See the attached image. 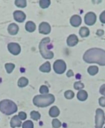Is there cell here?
Returning <instances> with one entry per match:
<instances>
[{"instance_id": "obj_1", "label": "cell", "mask_w": 105, "mask_h": 128, "mask_svg": "<svg viewBox=\"0 0 105 128\" xmlns=\"http://www.w3.org/2000/svg\"><path fill=\"white\" fill-rule=\"evenodd\" d=\"M83 59L88 63H97L105 66V51L98 48L89 49L85 53Z\"/></svg>"}, {"instance_id": "obj_2", "label": "cell", "mask_w": 105, "mask_h": 128, "mask_svg": "<svg viewBox=\"0 0 105 128\" xmlns=\"http://www.w3.org/2000/svg\"><path fill=\"white\" fill-rule=\"evenodd\" d=\"M55 97L51 94L38 95L34 97L33 102L34 104L38 107H45L53 103Z\"/></svg>"}, {"instance_id": "obj_3", "label": "cell", "mask_w": 105, "mask_h": 128, "mask_svg": "<svg viewBox=\"0 0 105 128\" xmlns=\"http://www.w3.org/2000/svg\"><path fill=\"white\" fill-rule=\"evenodd\" d=\"M0 111L6 115H11L17 111V107L12 101L4 100L0 102Z\"/></svg>"}, {"instance_id": "obj_4", "label": "cell", "mask_w": 105, "mask_h": 128, "mask_svg": "<svg viewBox=\"0 0 105 128\" xmlns=\"http://www.w3.org/2000/svg\"><path fill=\"white\" fill-rule=\"evenodd\" d=\"M50 42V38H44L42 40L39 45L40 53L42 56L45 59H51L53 57V53L49 50L50 46L48 45V44Z\"/></svg>"}, {"instance_id": "obj_5", "label": "cell", "mask_w": 105, "mask_h": 128, "mask_svg": "<svg viewBox=\"0 0 105 128\" xmlns=\"http://www.w3.org/2000/svg\"><path fill=\"white\" fill-rule=\"evenodd\" d=\"M95 116V128H102L105 120L104 112L103 110L98 108L96 110Z\"/></svg>"}, {"instance_id": "obj_6", "label": "cell", "mask_w": 105, "mask_h": 128, "mask_svg": "<svg viewBox=\"0 0 105 128\" xmlns=\"http://www.w3.org/2000/svg\"><path fill=\"white\" fill-rule=\"evenodd\" d=\"M53 68L54 71L56 73L59 74H62L66 70V64L63 60H58L54 62Z\"/></svg>"}, {"instance_id": "obj_7", "label": "cell", "mask_w": 105, "mask_h": 128, "mask_svg": "<svg viewBox=\"0 0 105 128\" xmlns=\"http://www.w3.org/2000/svg\"><path fill=\"white\" fill-rule=\"evenodd\" d=\"M97 20L96 15L92 12L87 13L85 17V24L89 26L93 25L95 23Z\"/></svg>"}, {"instance_id": "obj_8", "label": "cell", "mask_w": 105, "mask_h": 128, "mask_svg": "<svg viewBox=\"0 0 105 128\" xmlns=\"http://www.w3.org/2000/svg\"><path fill=\"white\" fill-rule=\"evenodd\" d=\"M8 48L9 52L14 55H18L20 52V46L17 43L14 42L9 43Z\"/></svg>"}, {"instance_id": "obj_9", "label": "cell", "mask_w": 105, "mask_h": 128, "mask_svg": "<svg viewBox=\"0 0 105 128\" xmlns=\"http://www.w3.org/2000/svg\"><path fill=\"white\" fill-rule=\"evenodd\" d=\"M51 30L50 26L47 22H42L39 25V32L40 33L48 34L50 32Z\"/></svg>"}, {"instance_id": "obj_10", "label": "cell", "mask_w": 105, "mask_h": 128, "mask_svg": "<svg viewBox=\"0 0 105 128\" xmlns=\"http://www.w3.org/2000/svg\"><path fill=\"white\" fill-rule=\"evenodd\" d=\"M14 18L18 22H23L26 18L25 14L21 11H16L14 13Z\"/></svg>"}, {"instance_id": "obj_11", "label": "cell", "mask_w": 105, "mask_h": 128, "mask_svg": "<svg viewBox=\"0 0 105 128\" xmlns=\"http://www.w3.org/2000/svg\"><path fill=\"white\" fill-rule=\"evenodd\" d=\"M79 40L78 38L74 34L70 35L68 36L67 40V44L70 46H74L77 44Z\"/></svg>"}, {"instance_id": "obj_12", "label": "cell", "mask_w": 105, "mask_h": 128, "mask_svg": "<svg viewBox=\"0 0 105 128\" xmlns=\"http://www.w3.org/2000/svg\"><path fill=\"white\" fill-rule=\"evenodd\" d=\"M71 24L74 27H78L80 25L82 22L81 17L78 15L73 16L70 19Z\"/></svg>"}, {"instance_id": "obj_13", "label": "cell", "mask_w": 105, "mask_h": 128, "mask_svg": "<svg viewBox=\"0 0 105 128\" xmlns=\"http://www.w3.org/2000/svg\"><path fill=\"white\" fill-rule=\"evenodd\" d=\"M10 124L11 127L12 128H14L15 127H20L21 126V121L20 120V118L18 116L15 115L12 118Z\"/></svg>"}, {"instance_id": "obj_14", "label": "cell", "mask_w": 105, "mask_h": 128, "mask_svg": "<svg viewBox=\"0 0 105 128\" xmlns=\"http://www.w3.org/2000/svg\"><path fill=\"white\" fill-rule=\"evenodd\" d=\"M8 30L9 34L12 35H15L18 32L19 28L16 24H12L9 26Z\"/></svg>"}, {"instance_id": "obj_15", "label": "cell", "mask_w": 105, "mask_h": 128, "mask_svg": "<svg viewBox=\"0 0 105 128\" xmlns=\"http://www.w3.org/2000/svg\"><path fill=\"white\" fill-rule=\"evenodd\" d=\"M88 94L86 91L84 90H81L78 92L77 94V98L81 101H84L86 100L88 98Z\"/></svg>"}, {"instance_id": "obj_16", "label": "cell", "mask_w": 105, "mask_h": 128, "mask_svg": "<svg viewBox=\"0 0 105 128\" xmlns=\"http://www.w3.org/2000/svg\"><path fill=\"white\" fill-rule=\"evenodd\" d=\"M36 26L35 24L32 22H28L26 24V29L28 32H34L36 30Z\"/></svg>"}, {"instance_id": "obj_17", "label": "cell", "mask_w": 105, "mask_h": 128, "mask_svg": "<svg viewBox=\"0 0 105 128\" xmlns=\"http://www.w3.org/2000/svg\"><path fill=\"white\" fill-rule=\"evenodd\" d=\"M59 110L56 106H53L51 108L49 112L50 116L52 117H56L58 116L59 114Z\"/></svg>"}, {"instance_id": "obj_18", "label": "cell", "mask_w": 105, "mask_h": 128, "mask_svg": "<svg viewBox=\"0 0 105 128\" xmlns=\"http://www.w3.org/2000/svg\"><path fill=\"white\" fill-rule=\"evenodd\" d=\"M40 70L43 72H48L51 70V65L49 62H47L43 64L40 67Z\"/></svg>"}, {"instance_id": "obj_19", "label": "cell", "mask_w": 105, "mask_h": 128, "mask_svg": "<svg viewBox=\"0 0 105 128\" xmlns=\"http://www.w3.org/2000/svg\"><path fill=\"white\" fill-rule=\"evenodd\" d=\"M79 34L82 37H87L89 34V30L85 27L81 28L80 30Z\"/></svg>"}, {"instance_id": "obj_20", "label": "cell", "mask_w": 105, "mask_h": 128, "mask_svg": "<svg viewBox=\"0 0 105 128\" xmlns=\"http://www.w3.org/2000/svg\"><path fill=\"white\" fill-rule=\"evenodd\" d=\"M29 83V81L28 79L24 77H22L18 80V84L20 87H24L26 86Z\"/></svg>"}, {"instance_id": "obj_21", "label": "cell", "mask_w": 105, "mask_h": 128, "mask_svg": "<svg viewBox=\"0 0 105 128\" xmlns=\"http://www.w3.org/2000/svg\"><path fill=\"white\" fill-rule=\"evenodd\" d=\"M88 71L91 75H95L98 72V68L96 66H90L88 68Z\"/></svg>"}, {"instance_id": "obj_22", "label": "cell", "mask_w": 105, "mask_h": 128, "mask_svg": "<svg viewBox=\"0 0 105 128\" xmlns=\"http://www.w3.org/2000/svg\"><path fill=\"white\" fill-rule=\"evenodd\" d=\"M51 2L49 0H42L39 2L40 6L42 8H46L50 5Z\"/></svg>"}, {"instance_id": "obj_23", "label": "cell", "mask_w": 105, "mask_h": 128, "mask_svg": "<svg viewBox=\"0 0 105 128\" xmlns=\"http://www.w3.org/2000/svg\"><path fill=\"white\" fill-rule=\"evenodd\" d=\"M17 6L20 8H24L26 6V1L25 0H17L15 1Z\"/></svg>"}, {"instance_id": "obj_24", "label": "cell", "mask_w": 105, "mask_h": 128, "mask_svg": "<svg viewBox=\"0 0 105 128\" xmlns=\"http://www.w3.org/2000/svg\"><path fill=\"white\" fill-rule=\"evenodd\" d=\"M30 115L31 118L34 120H37L40 119L41 118L40 114L38 112L35 111H33L31 112Z\"/></svg>"}, {"instance_id": "obj_25", "label": "cell", "mask_w": 105, "mask_h": 128, "mask_svg": "<svg viewBox=\"0 0 105 128\" xmlns=\"http://www.w3.org/2000/svg\"><path fill=\"white\" fill-rule=\"evenodd\" d=\"M5 67L7 72L10 73L14 70L15 68V65L13 64H6L5 65Z\"/></svg>"}, {"instance_id": "obj_26", "label": "cell", "mask_w": 105, "mask_h": 128, "mask_svg": "<svg viewBox=\"0 0 105 128\" xmlns=\"http://www.w3.org/2000/svg\"><path fill=\"white\" fill-rule=\"evenodd\" d=\"M33 123L31 120H27L24 122L23 124V128H33Z\"/></svg>"}, {"instance_id": "obj_27", "label": "cell", "mask_w": 105, "mask_h": 128, "mask_svg": "<svg viewBox=\"0 0 105 128\" xmlns=\"http://www.w3.org/2000/svg\"><path fill=\"white\" fill-rule=\"evenodd\" d=\"M65 96L68 99L73 98L74 96V93L72 90H68L66 91L64 94Z\"/></svg>"}, {"instance_id": "obj_28", "label": "cell", "mask_w": 105, "mask_h": 128, "mask_svg": "<svg viewBox=\"0 0 105 128\" xmlns=\"http://www.w3.org/2000/svg\"><path fill=\"white\" fill-rule=\"evenodd\" d=\"M53 127L55 128H59L61 126V124L58 119H55L53 120L52 122Z\"/></svg>"}, {"instance_id": "obj_29", "label": "cell", "mask_w": 105, "mask_h": 128, "mask_svg": "<svg viewBox=\"0 0 105 128\" xmlns=\"http://www.w3.org/2000/svg\"><path fill=\"white\" fill-rule=\"evenodd\" d=\"M84 85L80 82H75L74 84V88L76 90H81L84 88Z\"/></svg>"}, {"instance_id": "obj_30", "label": "cell", "mask_w": 105, "mask_h": 128, "mask_svg": "<svg viewBox=\"0 0 105 128\" xmlns=\"http://www.w3.org/2000/svg\"><path fill=\"white\" fill-rule=\"evenodd\" d=\"M40 92L42 94H46L49 92V89L47 86L43 85L40 88Z\"/></svg>"}, {"instance_id": "obj_31", "label": "cell", "mask_w": 105, "mask_h": 128, "mask_svg": "<svg viewBox=\"0 0 105 128\" xmlns=\"http://www.w3.org/2000/svg\"><path fill=\"white\" fill-rule=\"evenodd\" d=\"M18 117L21 120H24L27 118V114L25 112H20L18 114Z\"/></svg>"}, {"instance_id": "obj_32", "label": "cell", "mask_w": 105, "mask_h": 128, "mask_svg": "<svg viewBox=\"0 0 105 128\" xmlns=\"http://www.w3.org/2000/svg\"><path fill=\"white\" fill-rule=\"evenodd\" d=\"M99 103L101 106L105 107V97H101L99 99Z\"/></svg>"}, {"instance_id": "obj_33", "label": "cell", "mask_w": 105, "mask_h": 128, "mask_svg": "<svg viewBox=\"0 0 105 128\" xmlns=\"http://www.w3.org/2000/svg\"><path fill=\"white\" fill-rule=\"evenodd\" d=\"M100 18L102 23L105 24V11L101 13L100 16Z\"/></svg>"}, {"instance_id": "obj_34", "label": "cell", "mask_w": 105, "mask_h": 128, "mask_svg": "<svg viewBox=\"0 0 105 128\" xmlns=\"http://www.w3.org/2000/svg\"><path fill=\"white\" fill-rule=\"evenodd\" d=\"M100 92L102 95L105 96V84H103L101 87Z\"/></svg>"}, {"instance_id": "obj_35", "label": "cell", "mask_w": 105, "mask_h": 128, "mask_svg": "<svg viewBox=\"0 0 105 128\" xmlns=\"http://www.w3.org/2000/svg\"><path fill=\"white\" fill-rule=\"evenodd\" d=\"M67 76L68 77H70L74 75V73L73 71L71 70H69L67 73Z\"/></svg>"}, {"instance_id": "obj_36", "label": "cell", "mask_w": 105, "mask_h": 128, "mask_svg": "<svg viewBox=\"0 0 105 128\" xmlns=\"http://www.w3.org/2000/svg\"><path fill=\"white\" fill-rule=\"evenodd\" d=\"M104 33V32L103 30H98L97 34L98 36H101L103 35Z\"/></svg>"}, {"instance_id": "obj_37", "label": "cell", "mask_w": 105, "mask_h": 128, "mask_svg": "<svg viewBox=\"0 0 105 128\" xmlns=\"http://www.w3.org/2000/svg\"><path fill=\"white\" fill-rule=\"evenodd\" d=\"M76 78L77 79H80V78H81V76H80V75L79 74H77L76 76Z\"/></svg>"}, {"instance_id": "obj_38", "label": "cell", "mask_w": 105, "mask_h": 128, "mask_svg": "<svg viewBox=\"0 0 105 128\" xmlns=\"http://www.w3.org/2000/svg\"><path fill=\"white\" fill-rule=\"evenodd\" d=\"M104 128H105V127H104Z\"/></svg>"}]
</instances>
